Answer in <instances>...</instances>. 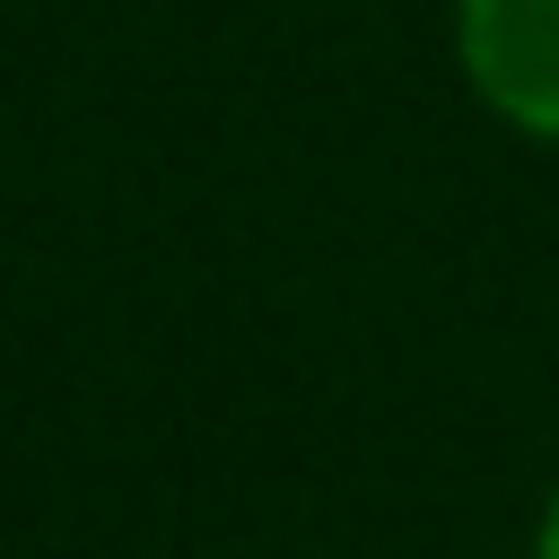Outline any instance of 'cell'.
Segmentation results:
<instances>
[{"label":"cell","instance_id":"cell-2","mask_svg":"<svg viewBox=\"0 0 559 559\" xmlns=\"http://www.w3.org/2000/svg\"><path fill=\"white\" fill-rule=\"evenodd\" d=\"M542 559H559V498H550V524H542Z\"/></svg>","mask_w":559,"mask_h":559},{"label":"cell","instance_id":"cell-1","mask_svg":"<svg viewBox=\"0 0 559 559\" xmlns=\"http://www.w3.org/2000/svg\"><path fill=\"white\" fill-rule=\"evenodd\" d=\"M463 61L498 114L559 131V0H463Z\"/></svg>","mask_w":559,"mask_h":559}]
</instances>
